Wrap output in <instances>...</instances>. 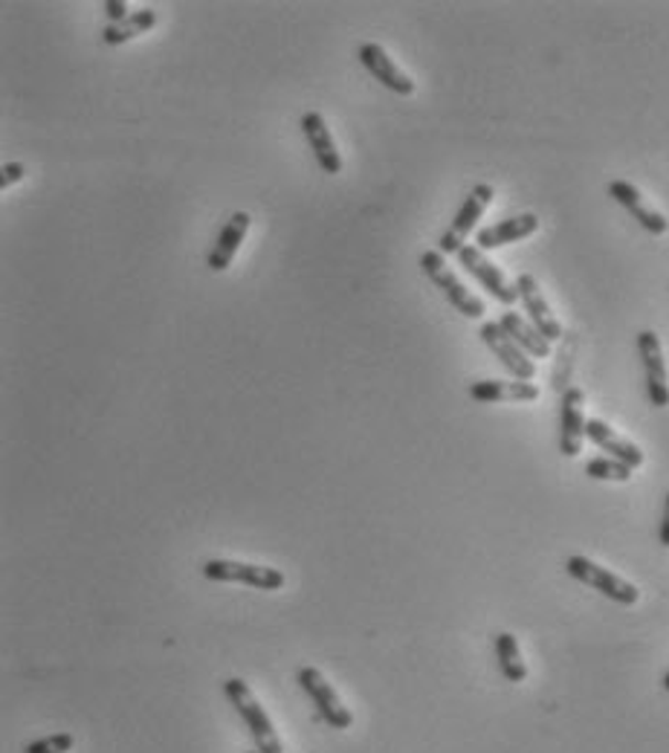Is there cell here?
<instances>
[{
  "instance_id": "cell-1",
  "label": "cell",
  "mask_w": 669,
  "mask_h": 753,
  "mask_svg": "<svg viewBox=\"0 0 669 753\" xmlns=\"http://www.w3.org/2000/svg\"><path fill=\"white\" fill-rule=\"evenodd\" d=\"M224 692L226 699H229V704H233L235 710H238V716L244 719V724H247L249 736L256 742L258 753H284V745H281V739L279 733H276L273 722H270V716L265 713V707L258 704L252 690L247 687V681H241V678H226Z\"/></svg>"
},
{
  "instance_id": "cell-2",
  "label": "cell",
  "mask_w": 669,
  "mask_h": 753,
  "mask_svg": "<svg viewBox=\"0 0 669 753\" xmlns=\"http://www.w3.org/2000/svg\"><path fill=\"white\" fill-rule=\"evenodd\" d=\"M421 270H423V276H427V279L432 281V284L446 295V299H450V304L461 313V316L482 319L484 313H487L482 299H478L473 290H467V284H464V281H461L458 276L446 267L444 252H438V249H427V252L421 256Z\"/></svg>"
},
{
  "instance_id": "cell-3",
  "label": "cell",
  "mask_w": 669,
  "mask_h": 753,
  "mask_svg": "<svg viewBox=\"0 0 669 753\" xmlns=\"http://www.w3.org/2000/svg\"><path fill=\"white\" fill-rule=\"evenodd\" d=\"M203 577L212 583H241L258 591H279L288 583V577L281 574L279 568L252 566V562H238V559H206Z\"/></svg>"
},
{
  "instance_id": "cell-4",
  "label": "cell",
  "mask_w": 669,
  "mask_h": 753,
  "mask_svg": "<svg viewBox=\"0 0 669 753\" xmlns=\"http://www.w3.org/2000/svg\"><path fill=\"white\" fill-rule=\"evenodd\" d=\"M565 571L583 585H589V589L600 591L603 598L621 603V606H635L640 598V591L635 589L629 580H623L615 571L597 566V562H592L589 557H569L565 559Z\"/></svg>"
},
{
  "instance_id": "cell-5",
  "label": "cell",
  "mask_w": 669,
  "mask_h": 753,
  "mask_svg": "<svg viewBox=\"0 0 669 753\" xmlns=\"http://www.w3.org/2000/svg\"><path fill=\"white\" fill-rule=\"evenodd\" d=\"M493 197H496V192H493L490 183H478V186L467 195V201L461 203L458 215H455V220L450 224V229L441 235L438 252H455V256H458L461 247H467V238L475 229V224L482 220L484 212L490 209Z\"/></svg>"
},
{
  "instance_id": "cell-6",
  "label": "cell",
  "mask_w": 669,
  "mask_h": 753,
  "mask_svg": "<svg viewBox=\"0 0 669 753\" xmlns=\"http://www.w3.org/2000/svg\"><path fill=\"white\" fill-rule=\"evenodd\" d=\"M299 687L304 690V696L313 701V707L320 710V716L325 719V724H331L334 730H348L354 724V716H350L348 707L343 704V699L336 696V690L325 681L316 667H302L299 669Z\"/></svg>"
},
{
  "instance_id": "cell-7",
  "label": "cell",
  "mask_w": 669,
  "mask_h": 753,
  "mask_svg": "<svg viewBox=\"0 0 669 753\" xmlns=\"http://www.w3.org/2000/svg\"><path fill=\"white\" fill-rule=\"evenodd\" d=\"M638 351L640 363H644L646 374V395L655 409H667L669 406V374L667 363H663L661 340L655 331H640L638 334Z\"/></svg>"
},
{
  "instance_id": "cell-8",
  "label": "cell",
  "mask_w": 669,
  "mask_h": 753,
  "mask_svg": "<svg viewBox=\"0 0 669 753\" xmlns=\"http://www.w3.org/2000/svg\"><path fill=\"white\" fill-rule=\"evenodd\" d=\"M458 261H461V267H467V272L473 276V279L482 281V288L487 290L496 302L507 304V308L519 302V290H516V284H510V281L505 279V272L498 270V267L493 265L490 258L484 256L482 249L475 247V244L461 247Z\"/></svg>"
},
{
  "instance_id": "cell-9",
  "label": "cell",
  "mask_w": 669,
  "mask_h": 753,
  "mask_svg": "<svg viewBox=\"0 0 669 753\" xmlns=\"http://www.w3.org/2000/svg\"><path fill=\"white\" fill-rule=\"evenodd\" d=\"M359 64H363L382 87H389L391 94L397 96H412L414 87H418L414 85V78L386 53V47L374 44V41H368V44L359 47Z\"/></svg>"
},
{
  "instance_id": "cell-10",
  "label": "cell",
  "mask_w": 669,
  "mask_h": 753,
  "mask_svg": "<svg viewBox=\"0 0 669 753\" xmlns=\"http://www.w3.org/2000/svg\"><path fill=\"white\" fill-rule=\"evenodd\" d=\"M482 340H484V345H487L498 359H501V365H505L507 372L514 374L516 380L530 383L533 377H537V365H533V359H530L528 354H525V351H521L510 336H507V331L498 325V322H484Z\"/></svg>"
},
{
  "instance_id": "cell-11",
  "label": "cell",
  "mask_w": 669,
  "mask_h": 753,
  "mask_svg": "<svg viewBox=\"0 0 669 753\" xmlns=\"http://www.w3.org/2000/svg\"><path fill=\"white\" fill-rule=\"evenodd\" d=\"M516 290H519V299H521V304H525V313L530 316V325L537 327L539 334L546 336L548 342L560 340L562 336L560 319L553 316L551 304H548V299L542 295L539 281L533 279L530 272H521L519 279H516Z\"/></svg>"
},
{
  "instance_id": "cell-12",
  "label": "cell",
  "mask_w": 669,
  "mask_h": 753,
  "mask_svg": "<svg viewBox=\"0 0 669 753\" xmlns=\"http://www.w3.org/2000/svg\"><path fill=\"white\" fill-rule=\"evenodd\" d=\"M585 441V395L583 389H569L562 395L560 412V452L576 459Z\"/></svg>"
},
{
  "instance_id": "cell-13",
  "label": "cell",
  "mask_w": 669,
  "mask_h": 753,
  "mask_svg": "<svg viewBox=\"0 0 669 753\" xmlns=\"http://www.w3.org/2000/svg\"><path fill=\"white\" fill-rule=\"evenodd\" d=\"M302 133L304 140H307V146H311L320 169L325 171V174H339V171H343V154L336 151L334 133H331V128H327L325 117H322L320 110H307V114H304Z\"/></svg>"
},
{
  "instance_id": "cell-14",
  "label": "cell",
  "mask_w": 669,
  "mask_h": 753,
  "mask_svg": "<svg viewBox=\"0 0 669 753\" xmlns=\"http://www.w3.org/2000/svg\"><path fill=\"white\" fill-rule=\"evenodd\" d=\"M608 195L615 197L623 209L629 212L632 218L638 220L649 235H663L669 229V220L663 218L655 206L646 203V197L640 195V189L635 186V183H629V180H612V183H608Z\"/></svg>"
},
{
  "instance_id": "cell-15",
  "label": "cell",
  "mask_w": 669,
  "mask_h": 753,
  "mask_svg": "<svg viewBox=\"0 0 669 753\" xmlns=\"http://www.w3.org/2000/svg\"><path fill=\"white\" fill-rule=\"evenodd\" d=\"M585 438H589L594 447H600L603 452H608V459L623 461V464L632 466V470H638V466L644 464V452H640V447H635L632 441L617 435L615 429L608 427L606 420H597V418L585 420Z\"/></svg>"
},
{
  "instance_id": "cell-16",
  "label": "cell",
  "mask_w": 669,
  "mask_h": 753,
  "mask_svg": "<svg viewBox=\"0 0 669 753\" xmlns=\"http://www.w3.org/2000/svg\"><path fill=\"white\" fill-rule=\"evenodd\" d=\"M539 229V218L533 212H525V215H514V218L498 220V224L487 226V229H478V238H475V247L487 252V249H498L505 244H516L521 238H530V235Z\"/></svg>"
},
{
  "instance_id": "cell-17",
  "label": "cell",
  "mask_w": 669,
  "mask_h": 753,
  "mask_svg": "<svg viewBox=\"0 0 669 753\" xmlns=\"http://www.w3.org/2000/svg\"><path fill=\"white\" fill-rule=\"evenodd\" d=\"M470 397L478 404H530L539 397V386L525 380H482L470 386Z\"/></svg>"
},
{
  "instance_id": "cell-18",
  "label": "cell",
  "mask_w": 669,
  "mask_h": 753,
  "mask_svg": "<svg viewBox=\"0 0 669 753\" xmlns=\"http://www.w3.org/2000/svg\"><path fill=\"white\" fill-rule=\"evenodd\" d=\"M249 224H252L249 212H235L233 218H229V224L220 229L218 244H215V247H212V252H209V270L212 272H224L226 267L233 265L235 252L241 249L244 238H247Z\"/></svg>"
},
{
  "instance_id": "cell-19",
  "label": "cell",
  "mask_w": 669,
  "mask_h": 753,
  "mask_svg": "<svg viewBox=\"0 0 669 753\" xmlns=\"http://www.w3.org/2000/svg\"><path fill=\"white\" fill-rule=\"evenodd\" d=\"M498 325L505 327L507 336L519 345L528 357L533 359H546L548 354H551V342L546 340V336L539 334L537 327L530 325V322H525V319L519 316L516 311H507L501 313V319H498Z\"/></svg>"
},
{
  "instance_id": "cell-20",
  "label": "cell",
  "mask_w": 669,
  "mask_h": 753,
  "mask_svg": "<svg viewBox=\"0 0 669 753\" xmlns=\"http://www.w3.org/2000/svg\"><path fill=\"white\" fill-rule=\"evenodd\" d=\"M154 26H157L154 9H140V12H133L131 18H125L122 24L105 26V30H101V41L110 44V47H117V44H125V41L137 39V35H145V32H151Z\"/></svg>"
},
{
  "instance_id": "cell-21",
  "label": "cell",
  "mask_w": 669,
  "mask_h": 753,
  "mask_svg": "<svg viewBox=\"0 0 669 753\" xmlns=\"http://www.w3.org/2000/svg\"><path fill=\"white\" fill-rule=\"evenodd\" d=\"M496 658H498V669H501V676H505L510 684H521L525 678H528V667H525V660H521V653H519V641H516L510 632L496 635Z\"/></svg>"
},
{
  "instance_id": "cell-22",
  "label": "cell",
  "mask_w": 669,
  "mask_h": 753,
  "mask_svg": "<svg viewBox=\"0 0 669 753\" xmlns=\"http://www.w3.org/2000/svg\"><path fill=\"white\" fill-rule=\"evenodd\" d=\"M632 466H626L623 461L615 459H594L585 464V475L589 478H597V482H629L632 478Z\"/></svg>"
},
{
  "instance_id": "cell-23",
  "label": "cell",
  "mask_w": 669,
  "mask_h": 753,
  "mask_svg": "<svg viewBox=\"0 0 669 753\" xmlns=\"http://www.w3.org/2000/svg\"><path fill=\"white\" fill-rule=\"evenodd\" d=\"M76 739L71 733H53V736H44L39 742H30L24 753H71Z\"/></svg>"
},
{
  "instance_id": "cell-24",
  "label": "cell",
  "mask_w": 669,
  "mask_h": 753,
  "mask_svg": "<svg viewBox=\"0 0 669 753\" xmlns=\"http://www.w3.org/2000/svg\"><path fill=\"white\" fill-rule=\"evenodd\" d=\"M26 165L24 163H7L0 169V192H7L9 186H15L18 180H24Z\"/></svg>"
},
{
  "instance_id": "cell-25",
  "label": "cell",
  "mask_w": 669,
  "mask_h": 753,
  "mask_svg": "<svg viewBox=\"0 0 669 753\" xmlns=\"http://www.w3.org/2000/svg\"><path fill=\"white\" fill-rule=\"evenodd\" d=\"M101 9H105V15L110 18V24H122L125 18H131L128 15V3H122V0H105Z\"/></svg>"
},
{
  "instance_id": "cell-26",
  "label": "cell",
  "mask_w": 669,
  "mask_h": 753,
  "mask_svg": "<svg viewBox=\"0 0 669 753\" xmlns=\"http://www.w3.org/2000/svg\"><path fill=\"white\" fill-rule=\"evenodd\" d=\"M661 545L663 548H669V496H667V502H663V519H661Z\"/></svg>"
},
{
  "instance_id": "cell-27",
  "label": "cell",
  "mask_w": 669,
  "mask_h": 753,
  "mask_svg": "<svg viewBox=\"0 0 669 753\" xmlns=\"http://www.w3.org/2000/svg\"><path fill=\"white\" fill-rule=\"evenodd\" d=\"M663 690L669 692V673H667V676H663Z\"/></svg>"
},
{
  "instance_id": "cell-28",
  "label": "cell",
  "mask_w": 669,
  "mask_h": 753,
  "mask_svg": "<svg viewBox=\"0 0 669 753\" xmlns=\"http://www.w3.org/2000/svg\"><path fill=\"white\" fill-rule=\"evenodd\" d=\"M252 753H258V751H252Z\"/></svg>"
}]
</instances>
